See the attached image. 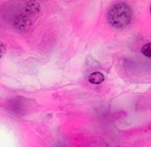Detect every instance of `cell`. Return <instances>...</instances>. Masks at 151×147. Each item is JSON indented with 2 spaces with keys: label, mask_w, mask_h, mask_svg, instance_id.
I'll return each mask as SVG.
<instances>
[{
  "label": "cell",
  "mask_w": 151,
  "mask_h": 147,
  "mask_svg": "<svg viewBox=\"0 0 151 147\" xmlns=\"http://www.w3.org/2000/svg\"><path fill=\"white\" fill-rule=\"evenodd\" d=\"M132 10L125 3H118L110 8L107 12V20L113 28L123 29L131 22Z\"/></svg>",
  "instance_id": "6da1fadb"
},
{
  "label": "cell",
  "mask_w": 151,
  "mask_h": 147,
  "mask_svg": "<svg viewBox=\"0 0 151 147\" xmlns=\"http://www.w3.org/2000/svg\"><path fill=\"white\" fill-rule=\"evenodd\" d=\"M31 23V20L28 15L21 14L16 17L14 21V27L21 32H25L29 29Z\"/></svg>",
  "instance_id": "7a4b0ae2"
},
{
  "label": "cell",
  "mask_w": 151,
  "mask_h": 147,
  "mask_svg": "<svg viewBox=\"0 0 151 147\" xmlns=\"http://www.w3.org/2000/svg\"><path fill=\"white\" fill-rule=\"evenodd\" d=\"M40 12V5L35 2V1H31V2H28L26 6H25V12L26 15L28 16H34L35 14L39 13Z\"/></svg>",
  "instance_id": "3957f363"
},
{
  "label": "cell",
  "mask_w": 151,
  "mask_h": 147,
  "mask_svg": "<svg viewBox=\"0 0 151 147\" xmlns=\"http://www.w3.org/2000/svg\"><path fill=\"white\" fill-rule=\"evenodd\" d=\"M88 80L91 84L99 85V84H101L102 82H104L105 76L100 72H94V73L90 75V76L88 77Z\"/></svg>",
  "instance_id": "277c9868"
},
{
  "label": "cell",
  "mask_w": 151,
  "mask_h": 147,
  "mask_svg": "<svg viewBox=\"0 0 151 147\" xmlns=\"http://www.w3.org/2000/svg\"><path fill=\"white\" fill-rule=\"evenodd\" d=\"M142 54L144 56L151 58V43L145 44L142 48Z\"/></svg>",
  "instance_id": "5b68a950"
},
{
  "label": "cell",
  "mask_w": 151,
  "mask_h": 147,
  "mask_svg": "<svg viewBox=\"0 0 151 147\" xmlns=\"http://www.w3.org/2000/svg\"><path fill=\"white\" fill-rule=\"evenodd\" d=\"M5 51H6L5 46L2 43H0V58L4 56V55L5 54Z\"/></svg>",
  "instance_id": "8992f818"
},
{
  "label": "cell",
  "mask_w": 151,
  "mask_h": 147,
  "mask_svg": "<svg viewBox=\"0 0 151 147\" xmlns=\"http://www.w3.org/2000/svg\"><path fill=\"white\" fill-rule=\"evenodd\" d=\"M150 13H151V6H150Z\"/></svg>",
  "instance_id": "52a82bcc"
}]
</instances>
